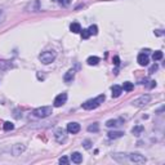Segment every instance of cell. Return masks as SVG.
I'll list each match as a JSON object with an SVG mask.
<instances>
[{
  "label": "cell",
  "mask_w": 165,
  "mask_h": 165,
  "mask_svg": "<svg viewBox=\"0 0 165 165\" xmlns=\"http://www.w3.org/2000/svg\"><path fill=\"white\" fill-rule=\"evenodd\" d=\"M105 99H106L105 94H101V95L97 97V98L89 99V101H86L85 103H82V108L84 110H94L97 107H99V106L105 102Z\"/></svg>",
  "instance_id": "1"
},
{
  "label": "cell",
  "mask_w": 165,
  "mask_h": 165,
  "mask_svg": "<svg viewBox=\"0 0 165 165\" xmlns=\"http://www.w3.org/2000/svg\"><path fill=\"white\" fill-rule=\"evenodd\" d=\"M56 57H57V53L54 50H45L39 56V60H40L44 65H49L56 60Z\"/></svg>",
  "instance_id": "2"
},
{
  "label": "cell",
  "mask_w": 165,
  "mask_h": 165,
  "mask_svg": "<svg viewBox=\"0 0 165 165\" xmlns=\"http://www.w3.org/2000/svg\"><path fill=\"white\" fill-rule=\"evenodd\" d=\"M52 112H53V108L50 107V106H43V107H39V108L34 110V115L39 119L48 118L49 115H52Z\"/></svg>",
  "instance_id": "3"
},
{
  "label": "cell",
  "mask_w": 165,
  "mask_h": 165,
  "mask_svg": "<svg viewBox=\"0 0 165 165\" xmlns=\"http://www.w3.org/2000/svg\"><path fill=\"white\" fill-rule=\"evenodd\" d=\"M150 102H151V95L150 94H143L138 97L137 99L133 101V106H135V107H144L146 105H148Z\"/></svg>",
  "instance_id": "4"
},
{
  "label": "cell",
  "mask_w": 165,
  "mask_h": 165,
  "mask_svg": "<svg viewBox=\"0 0 165 165\" xmlns=\"http://www.w3.org/2000/svg\"><path fill=\"white\" fill-rule=\"evenodd\" d=\"M129 161H132V163H135V164H144L147 161V159L143 156V155H141V154H129Z\"/></svg>",
  "instance_id": "5"
},
{
  "label": "cell",
  "mask_w": 165,
  "mask_h": 165,
  "mask_svg": "<svg viewBox=\"0 0 165 165\" xmlns=\"http://www.w3.org/2000/svg\"><path fill=\"white\" fill-rule=\"evenodd\" d=\"M54 138L58 143H63L66 138H67V134H66V130L65 129H62V128H58L56 130V133H54Z\"/></svg>",
  "instance_id": "6"
},
{
  "label": "cell",
  "mask_w": 165,
  "mask_h": 165,
  "mask_svg": "<svg viewBox=\"0 0 165 165\" xmlns=\"http://www.w3.org/2000/svg\"><path fill=\"white\" fill-rule=\"evenodd\" d=\"M66 101H67V93H61L56 97L53 105H54V107H61V106H63L66 103Z\"/></svg>",
  "instance_id": "7"
},
{
  "label": "cell",
  "mask_w": 165,
  "mask_h": 165,
  "mask_svg": "<svg viewBox=\"0 0 165 165\" xmlns=\"http://www.w3.org/2000/svg\"><path fill=\"white\" fill-rule=\"evenodd\" d=\"M67 132L71 134H76L80 132V124L79 123H69L67 124Z\"/></svg>",
  "instance_id": "8"
},
{
  "label": "cell",
  "mask_w": 165,
  "mask_h": 165,
  "mask_svg": "<svg viewBox=\"0 0 165 165\" xmlns=\"http://www.w3.org/2000/svg\"><path fill=\"white\" fill-rule=\"evenodd\" d=\"M137 61H138V63L141 66H147L148 65V56L146 54V53H141V54H138V58H137Z\"/></svg>",
  "instance_id": "9"
},
{
  "label": "cell",
  "mask_w": 165,
  "mask_h": 165,
  "mask_svg": "<svg viewBox=\"0 0 165 165\" xmlns=\"http://www.w3.org/2000/svg\"><path fill=\"white\" fill-rule=\"evenodd\" d=\"M123 124V120L121 119H111L108 120L107 123H106V127H108V128H116V127H120V125Z\"/></svg>",
  "instance_id": "10"
},
{
  "label": "cell",
  "mask_w": 165,
  "mask_h": 165,
  "mask_svg": "<svg viewBox=\"0 0 165 165\" xmlns=\"http://www.w3.org/2000/svg\"><path fill=\"white\" fill-rule=\"evenodd\" d=\"M123 135H124V132H120V130H112V132L107 133V137L110 139H118V138H121Z\"/></svg>",
  "instance_id": "11"
},
{
  "label": "cell",
  "mask_w": 165,
  "mask_h": 165,
  "mask_svg": "<svg viewBox=\"0 0 165 165\" xmlns=\"http://www.w3.org/2000/svg\"><path fill=\"white\" fill-rule=\"evenodd\" d=\"M71 161L75 164H80L82 163V155L80 152H74L71 155Z\"/></svg>",
  "instance_id": "12"
},
{
  "label": "cell",
  "mask_w": 165,
  "mask_h": 165,
  "mask_svg": "<svg viewBox=\"0 0 165 165\" xmlns=\"http://www.w3.org/2000/svg\"><path fill=\"white\" fill-rule=\"evenodd\" d=\"M74 77H75V71L74 70H69L65 74L63 80H65V82H71L72 80H74Z\"/></svg>",
  "instance_id": "13"
},
{
  "label": "cell",
  "mask_w": 165,
  "mask_h": 165,
  "mask_svg": "<svg viewBox=\"0 0 165 165\" xmlns=\"http://www.w3.org/2000/svg\"><path fill=\"white\" fill-rule=\"evenodd\" d=\"M25 151V146H21V144H14L13 148H12V152L14 156H18V155H21V152Z\"/></svg>",
  "instance_id": "14"
},
{
  "label": "cell",
  "mask_w": 165,
  "mask_h": 165,
  "mask_svg": "<svg viewBox=\"0 0 165 165\" xmlns=\"http://www.w3.org/2000/svg\"><path fill=\"white\" fill-rule=\"evenodd\" d=\"M121 93H123V88H121L120 85H114L112 86V97H114V98H118V97H120Z\"/></svg>",
  "instance_id": "15"
},
{
  "label": "cell",
  "mask_w": 165,
  "mask_h": 165,
  "mask_svg": "<svg viewBox=\"0 0 165 165\" xmlns=\"http://www.w3.org/2000/svg\"><path fill=\"white\" fill-rule=\"evenodd\" d=\"M27 9H30V12H37V11H40V3H39V0H35L34 3H31L30 5L27 7Z\"/></svg>",
  "instance_id": "16"
},
{
  "label": "cell",
  "mask_w": 165,
  "mask_h": 165,
  "mask_svg": "<svg viewBox=\"0 0 165 165\" xmlns=\"http://www.w3.org/2000/svg\"><path fill=\"white\" fill-rule=\"evenodd\" d=\"M70 30H71V32H74V34H79L81 31L80 23L79 22H72L71 26H70Z\"/></svg>",
  "instance_id": "17"
},
{
  "label": "cell",
  "mask_w": 165,
  "mask_h": 165,
  "mask_svg": "<svg viewBox=\"0 0 165 165\" xmlns=\"http://www.w3.org/2000/svg\"><path fill=\"white\" fill-rule=\"evenodd\" d=\"M99 57H89L88 60H86V63H88L89 66H95V65H98V62H99Z\"/></svg>",
  "instance_id": "18"
},
{
  "label": "cell",
  "mask_w": 165,
  "mask_h": 165,
  "mask_svg": "<svg viewBox=\"0 0 165 165\" xmlns=\"http://www.w3.org/2000/svg\"><path fill=\"white\" fill-rule=\"evenodd\" d=\"M143 130H144V128L142 127V125H137V127H134V128L132 129V133H133L134 135H137V137H138V135L142 134Z\"/></svg>",
  "instance_id": "19"
},
{
  "label": "cell",
  "mask_w": 165,
  "mask_h": 165,
  "mask_svg": "<svg viewBox=\"0 0 165 165\" xmlns=\"http://www.w3.org/2000/svg\"><path fill=\"white\" fill-rule=\"evenodd\" d=\"M99 130V124L98 123H93V124H90L89 127H88V132H93V133H97Z\"/></svg>",
  "instance_id": "20"
},
{
  "label": "cell",
  "mask_w": 165,
  "mask_h": 165,
  "mask_svg": "<svg viewBox=\"0 0 165 165\" xmlns=\"http://www.w3.org/2000/svg\"><path fill=\"white\" fill-rule=\"evenodd\" d=\"M124 90H127V92H132L133 89H134V85L132 84V82H129V81H125L124 82V85L121 86Z\"/></svg>",
  "instance_id": "21"
},
{
  "label": "cell",
  "mask_w": 165,
  "mask_h": 165,
  "mask_svg": "<svg viewBox=\"0 0 165 165\" xmlns=\"http://www.w3.org/2000/svg\"><path fill=\"white\" fill-rule=\"evenodd\" d=\"M163 52L161 50H156V52H154V54H152V58H154V61H160L163 58Z\"/></svg>",
  "instance_id": "22"
},
{
  "label": "cell",
  "mask_w": 165,
  "mask_h": 165,
  "mask_svg": "<svg viewBox=\"0 0 165 165\" xmlns=\"http://www.w3.org/2000/svg\"><path fill=\"white\" fill-rule=\"evenodd\" d=\"M3 128H4V130H13L14 129V125L11 123V121H5V123H4V125H3Z\"/></svg>",
  "instance_id": "23"
},
{
  "label": "cell",
  "mask_w": 165,
  "mask_h": 165,
  "mask_svg": "<svg viewBox=\"0 0 165 165\" xmlns=\"http://www.w3.org/2000/svg\"><path fill=\"white\" fill-rule=\"evenodd\" d=\"M80 32H81V37H82V39H89L90 32H89L88 28H82V30H81Z\"/></svg>",
  "instance_id": "24"
},
{
  "label": "cell",
  "mask_w": 165,
  "mask_h": 165,
  "mask_svg": "<svg viewBox=\"0 0 165 165\" xmlns=\"http://www.w3.org/2000/svg\"><path fill=\"white\" fill-rule=\"evenodd\" d=\"M88 30L90 32V35H97V34H98V27H97V25H92Z\"/></svg>",
  "instance_id": "25"
},
{
  "label": "cell",
  "mask_w": 165,
  "mask_h": 165,
  "mask_svg": "<svg viewBox=\"0 0 165 165\" xmlns=\"http://www.w3.org/2000/svg\"><path fill=\"white\" fill-rule=\"evenodd\" d=\"M82 146H84V148L89 150V148L92 147V141H89V139H85L84 142H82Z\"/></svg>",
  "instance_id": "26"
},
{
  "label": "cell",
  "mask_w": 165,
  "mask_h": 165,
  "mask_svg": "<svg viewBox=\"0 0 165 165\" xmlns=\"http://www.w3.org/2000/svg\"><path fill=\"white\" fill-rule=\"evenodd\" d=\"M58 4H61V5H63V7H67L69 4L72 2V0H57Z\"/></svg>",
  "instance_id": "27"
},
{
  "label": "cell",
  "mask_w": 165,
  "mask_h": 165,
  "mask_svg": "<svg viewBox=\"0 0 165 165\" xmlns=\"http://www.w3.org/2000/svg\"><path fill=\"white\" fill-rule=\"evenodd\" d=\"M70 161H69V159H67L66 156H62L61 159H60V164H63V165H67Z\"/></svg>",
  "instance_id": "28"
},
{
  "label": "cell",
  "mask_w": 165,
  "mask_h": 165,
  "mask_svg": "<svg viewBox=\"0 0 165 165\" xmlns=\"http://www.w3.org/2000/svg\"><path fill=\"white\" fill-rule=\"evenodd\" d=\"M156 70H157V65L155 63V65H152L151 67H150V70H148V74H154V72L156 71Z\"/></svg>",
  "instance_id": "29"
},
{
  "label": "cell",
  "mask_w": 165,
  "mask_h": 165,
  "mask_svg": "<svg viewBox=\"0 0 165 165\" xmlns=\"http://www.w3.org/2000/svg\"><path fill=\"white\" fill-rule=\"evenodd\" d=\"M112 61H114V63H115L116 66H119V65H120V58H119L118 56L114 57V60H112Z\"/></svg>",
  "instance_id": "30"
},
{
  "label": "cell",
  "mask_w": 165,
  "mask_h": 165,
  "mask_svg": "<svg viewBox=\"0 0 165 165\" xmlns=\"http://www.w3.org/2000/svg\"><path fill=\"white\" fill-rule=\"evenodd\" d=\"M4 18H5V14H4L3 11H0V23H2L4 21Z\"/></svg>",
  "instance_id": "31"
},
{
  "label": "cell",
  "mask_w": 165,
  "mask_h": 165,
  "mask_svg": "<svg viewBox=\"0 0 165 165\" xmlns=\"http://www.w3.org/2000/svg\"><path fill=\"white\" fill-rule=\"evenodd\" d=\"M155 34H156V35H157V36H161V35H163V34H164V32H163V30H156V31H155Z\"/></svg>",
  "instance_id": "32"
}]
</instances>
